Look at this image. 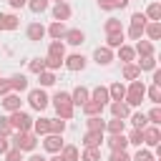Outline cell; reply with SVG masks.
Returning <instances> with one entry per match:
<instances>
[{
	"instance_id": "obj_1",
	"label": "cell",
	"mask_w": 161,
	"mask_h": 161,
	"mask_svg": "<svg viewBox=\"0 0 161 161\" xmlns=\"http://www.w3.org/2000/svg\"><path fill=\"white\" fill-rule=\"evenodd\" d=\"M53 103H55V111H58L60 118H70V116H73V101H70L68 93L58 91V93L53 96Z\"/></svg>"
},
{
	"instance_id": "obj_2",
	"label": "cell",
	"mask_w": 161,
	"mask_h": 161,
	"mask_svg": "<svg viewBox=\"0 0 161 161\" xmlns=\"http://www.w3.org/2000/svg\"><path fill=\"white\" fill-rule=\"evenodd\" d=\"M143 96H146V86H143L141 80H133V83H131V88H128V93H126L123 98L128 101V106H141Z\"/></svg>"
},
{
	"instance_id": "obj_3",
	"label": "cell",
	"mask_w": 161,
	"mask_h": 161,
	"mask_svg": "<svg viewBox=\"0 0 161 161\" xmlns=\"http://www.w3.org/2000/svg\"><path fill=\"white\" fill-rule=\"evenodd\" d=\"M8 121H10V126H13V128H18L20 133H23V131H30V126H33V118H30L28 113H23L20 108H18V111H13V116H10Z\"/></svg>"
},
{
	"instance_id": "obj_4",
	"label": "cell",
	"mask_w": 161,
	"mask_h": 161,
	"mask_svg": "<svg viewBox=\"0 0 161 161\" xmlns=\"http://www.w3.org/2000/svg\"><path fill=\"white\" fill-rule=\"evenodd\" d=\"M13 143H15V148H20V151H33L35 148V143H38V138L30 133V131H18V136L13 138Z\"/></svg>"
},
{
	"instance_id": "obj_5",
	"label": "cell",
	"mask_w": 161,
	"mask_h": 161,
	"mask_svg": "<svg viewBox=\"0 0 161 161\" xmlns=\"http://www.w3.org/2000/svg\"><path fill=\"white\" fill-rule=\"evenodd\" d=\"M28 101H30V106H33L35 111H43V108L48 106V96H45L43 91H30Z\"/></svg>"
},
{
	"instance_id": "obj_6",
	"label": "cell",
	"mask_w": 161,
	"mask_h": 161,
	"mask_svg": "<svg viewBox=\"0 0 161 161\" xmlns=\"http://www.w3.org/2000/svg\"><path fill=\"white\" fill-rule=\"evenodd\" d=\"M43 146L50 151V153H58L60 148H63V141H60V133H50V136H45V141H43Z\"/></svg>"
},
{
	"instance_id": "obj_7",
	"label": "cell",
	"mask_w": 161,
	"mask_h": 161,
	"mask_svg": "<svg viewBox=\"0 0 161 161\" xmlns=\"http://www.w3.org/2000/svg\"><path fill=\"white\" fill-rule=\"evenodd\" d=\"M101 141H103V131H88V133H86V138H83L86 148H98V146H101Z\"/></svg>"
},
{
	"instance_id": "obj_8",
	"label": "cell",
	"mask_w": 161,
	"mask_h": 161,
	"mask_svg": "<svg viewBox=\"0 0 161 161\" xmlns=\"http://www.w3.org/2000/svg\"><path fill=\"white\" fill-rule=\"evenodd\" d=\"M141 131H143V143H148V146H158L161 133H158L156 126H151V128H141Z\"/></svg>"
},
{
	"instance_id": "obj_9",
	"label": "cell",
	"mask_w": 161,
	"mask_h": 161,
	"mask_svg": "<svg viewBox=\"0 0 161 161\" xmlns=\"http://www.w3.org/2000/svg\"><path fill=\"white\" fill-rule=\"evenodd\" d=\"M126 143H128V138H126L123 133H113V136L108 138V146H111L113 151H123V148H126Z\"/></svg>"
},
{
	"instance_id": "obj_10",
	"label": "cell",
	"mask_w": 161,
	"mask_h": 161,
	"mask_svg": "<svg viewBox=\"0 0 161 161\" xmlns=\"http://www.w3.org/2000/svg\"><path fill=\"white\" fill-rule=\"evenodd\" d=\"M15 28H18V18L0 13V30H15Z\"/></svg>"
},
{
	"instance_id": "obj_11",
	"label": "cell",
	"mask_w": 161,
	"mask_h": 161,
	"mask_svg": "<svg viewBox=\"0 0 161 161\" xmlns=\"http://www.w3.org/2000/svg\"><path fill=\"white\" fill-rule=\"evenodd\" d=\"M53 18H55V20H65V18H70V8H68L65 3H58V5L53 8Z\"/></svg>"
},
{
	"instance_id": "obj_12",
	"label": "cell",
	"mask_w": 161,
	"mask_h": 161,
	"mask_svg": "<svg viewBox=\"0 0 161 161\" xmlns=\"http://www.w3.org/2000/svg\"><path fill=\"white\" fill-rule=\"evenodd\" d=\"M65 65H68L70 70H83V68H86V58H83V55H70V58L65 60Z\"/></svg>"
},
{
	"instance_id": "obj_13",
	"label": "cell",
	"mask_w": 161,
	"mask_h": 161,
	"mask_svg": "<svg viewBox=\"0 0 161 161\" xmlns=\"http://www.w3.org/2000/svg\"><path fill=\"white\" fill-rule=\"evenodd\" d=\"M75 106H83L86 101H88V88H83V86H78L75 91H73V98H70Z\"/></svg>"
},
{
	"instance_id": "obj_14",
	"label": "cell",
	"mask_w": 161,
	"mask_h": 161,
	"mask_svg": "<svg viewBox=\"0 0 161 161\" xmlns=\"http://www.w3.org/2000/svg\"><path fill=\"white\" fill-rule=\"evenodd\" d=\"M43 35H45V28H43L40 23H33V25L28 28V38H30V40H40Z\"/></svg>"
},
{
	"instance_id": "obj_15",
	"label": "cell",
	"mask_w": 161,
	"mask_h": 161,
	"mask_svg": "<svg viewBox=\"0 0 161 161\" xmlns=\"http://www.w3.org/2000/svg\"><path fill=\"white\" fill-rule=\"evenodd\" d=\"M3 106H5L8 111H18V108H20V98H18V96H13V93H5Z\"/></svg>"
},
{
	"instance_id": "obj_16",
	"label": "cell",
	"mask_w": 161,
	"mask_h": 161,
	"mask_svg": "<svg viewBox=\"0 0 161 161\" xmlns=\"http://www.w3.org/2000/svg\"><path fill=\"white\" fill-rule=\"evenodd\" d=\"M143 30L148 33L151 40H158V38H161V25H158V20H153L151 25H143Z\"/></svg>"
},
{
	"instance_id": "obj_17",
	"label": "cell",
	"mask_w": 161,
	"mask_h": 161,
	"mask_svg": "<svg viewBox=\"0 0 161 161\" xmlns=\"http://www.w3.org/2000/svg\"><path fill=\"white\" fill-rule=\"evenodd\" d=\"M65 40H68L70 45H80V43L86 40V35H83L80 30H68V33H65Z\"/></svg>"
},
{
	"instance_id": "obj_18",
	"label": "cell",
	"mask_w": 161,
	"mask_h": 161,
	"mask_svg": "<svg viewBox=\"0 0 161 161\" xmlns=\"http://www.w3.org/2000/svg\"><path fill=\"white\" fill-rule=\"evenodd\" d=\"M108 96H111L113 101H121V98L126 96V88H123V83H113V86L108 88Z\"/></svg>"
},
{
	"instance_id": "obj_19",
	"label": "cell",
	"mask_w": 161,
	"mask_h": 161,
	"mask_svg": "<svg viewBox=\"0 0 161 161\" xmlns=\"http://www.w3.org/2000/svg\"><path fill=\"white\" fill-rule=\"evenodd\" d=\"M111 113H113L116 118H126V116H128V106L121 103V101H116V103L111 106Z\"/></svg>"
},
{
	"instance_id": "obj_20",
	"label": "cell",
	"mask_w": 161,
	"mask_h": 161,
	"mask_svg": "<svg viewBox=\"0 0 161 161\" xmlns=\"http://www.w3.org/2000/svg\"><path fill=\"white\" fill-rule=\"evenodd\" d=\"M128 0H98V5L103 10H113V8H126Z\"/></svg>"
},
{
	"instance_id": "obj_21",
	"label": "cell",
	"mask_w": 161,
	"mask_h": 161,
	"mask_svg": "<svg viewBox=\"0 0 161 161\" xmlns=\"http://www.w3.org/2000/svg\"><path fill=\"white\" fill-rule=\"evenodd\" d=\"M106 33H108V35H113V33H123V30H121V20L108 18V20H106Z\"/></svg>"
},
{
	"instance_id": "obj_22",
	"label": "cell",
	"mask_w": 161,
	"mask_h": 161,
	"mask_svg": "<svg viewBox=\"0 0 161 161\" xmlns=\"http://www.w3.org/2000/svg\"><path fill=\"white\" fill-rule=\"evenodd\" d=\"M136 50L143 55V58H148V55H153V45L148 43V40H138V45H136Z\"/></svg>"
},
{
	"instance_id": "obj_23",
	"label": "cell",
	"mask_w": 161,
	"mask_h": 161,
	"mask_svg": "<svg viewBox=\"0 0 161 161\" xmlns=\"http://www.w3.org/2000/svg\"><path fill=\"white\" fill-rule=\"evenodd\" d=\"M96 60L106 65V63H111V60H113V55H111V50H108V48H98V50H96Z\"/></svg>"
},
{
	"instance_id": "obj_24",
	"label": "cell",
	"mask_w": 161,
	"mask_h": 161,
	"mask_svg": "<svg viewBox=\"0 0 161 161\" xmlns=\"http://www.w3.org/2000/svg\"><path fill=\"white\" fill-rule=\"evenodd\" d=\"M93 101L101 103V106H106V101H108V88H101V86H98V88L93 91Z\"/></svg>"
},
{
	"instance_id": "obj_25",
	"label": "cell",
	"mask_w": 161,
	"mask_h": 161,
	"mask_svg": "<svg viewBox=\"0 0 161 161\" xmlns=\"http://www.w3.org/2000/svg\"><path fill=\"white\" fill-rule=\"evenodd\" d=\"M83 111H86L88 116H96V113H101V111H103V106H101V103H96V101H86V103H83Z\"/></svg>"
},
{
	"instance_id": "obj_26",
	"label": "cell",
	"mask_w": 161,
	"mask_h": 161,
	"mask_svg": "<svg viewBox=\"0 0 161 161\" xmlns=\"http://www.w3.org/2000/svg\"><path fill=\"white\" fill-rule=\"evenodd\" d=\"M60 151H63L60 156H63L65 161H78V148H75V146H63Z\"/></svg>"
},
{
	"instance_id": "obj_27",
	"label": "cell",
	"mask_w": 161,
	"mask_h": 161,
	"mask_svg": "<svg viewBox=\"0 0 161 161\" xmlns=\"http://www.w3.org/2000/svg\"><path fill=\"white\" fill-rule=\"evenodd\" d=\"M48 33H50L53 38H63V35H65L68 30H65V25H63V23L58 20V23H53V25H50V30H48Z\"/></svg>"
},
{
	"instance_id": "obj_28",
	"label": "cell",
	"mask_w": 161,
	"mask_h": 161,
	"mask_svg": "<svg viewBox=\"0 0 161 161\" xmlns=\"http://www.w3.org/2000/svg\"><path fill=\"white\" fill-rule=\"evenodd\" d=\"M10 88H15V91H25V88H28V80H25L23 75H13V78H10Z\"/></svg>"
},
{
	"instance_id": "obj_29",
	"label": "cell",
	"mask_w": 161,
	"mask_h": 161,
	"mask_svg": "<svg viewBox=\"0 0 161 161\" xmlns=\"http://www.w3.org/2000/svg\"><path fill=\"white\" fill-rule=\"evenodd\" d=\"M103 128H106L103 118H98V116H91L88 118V131H103Z\"/></svg>"
},
{
	"instance_id": "obj_30",
	"label": "cell",
	"mask_w": 161,
	"mask_h": 161,
	"mask_svg": "<svg viewBox=\"0 0 161 161\" xmlns=\"http://www.w3.org/2000/svg\"><path fill=\"white\" fill-rule=\"evenodd\" d=\"M141 33H143V23H131V28H128V35H131L133 40H141Z\"/></svg>"
},
{
	"instance_id": "obj_31",
	"label": "cell",
	"mask_w": 161,
	"mask_h": 161,
	"mask_svg": "<svg viewBox=\"0 0 161 161\" xmlns=\"http://www.w3.org/2000/svg\"><path fill=\"white\" fill-rule=\"evenodd\" d=\"M50 55L63 60V55H65V48H63V43H58V40H55V43H50Z\"/></svg>"
},
{
	"instance_id": "obj_32",
	"label": "cell",
	"mask_w": 161,
	"mask_h": 161,
	"mask_svg": "<svg viewBox=\"0 0 161 161\" xmlns=\"http://www.w3.org/2000/svg\"><path fill=\"white\" fill-rule=\"evenodd\" d=\"M138 73H141L138 65H126V68H123V78H126V80H136Z\"/></svg>"
},
{
	"instance_id": "obj_33",
	"label": "cell",
	"mask_w": 161,
	"mask_h": 161,
	"mask_svg": "<svg viewBox=\"0 0 161 161\" xmlns=\"http://www.w3.org/2000/svg\"><path fill=\"white\" fill-rule=\"evenodd\" d=\"M48 123H50V131L48 133H63V128H65V123L60 118H48Z\"/></svg>"
},
{
	"instance_id": "obj_34",
	"label": "cell",
	"mask_w": 161,
	"mask_h": 161,
	"mask_svg": "<svg viewBox=\"0 0 161 161\" xmlns=\"http://www.w3.org/2000/svg\"><path fill=\"white\" fill-rule=\"evenodd\" d=\"M28 8H30L33 13H43V10L48 8V0H28Z\"/></svg>"
},
{
	"instance_id": "obj_35",
	"label": "cell",
	"mask_w": 161,
	"mask_h": 161,
	"mask_svg": "<svg viewBox=\"0 0 161 161\" xmlns=\"http://www.w3.org/2000/svg\"><path fill=\"white\" fill-rule=\"evenodd\" d=\"M146 15H148L151 20H158V18H161V5H158V3H151L148 10H146Z\"/></svg>"
},
{
	"instance_id": "obj_36",
	"label": "cell",
	"mask_w": 161,
	"mask_h": 161,
	"mask_svg": "<svg viewBox=\"0 0 161 161\" xmlns=\"http://www.w3.org/2000/svg\"><path fill=\"white\" fill-rule=\"evenodd\" d=\"M33 128H35V133H48L50 131V123H48V118H40V121L33 123Z\"/></svg>"
},
{
	"instance_id": "obj_37",
	"label": "cell",
	"mask_w": 161,
	"mask_h": 161,
	"mask_svg": "<svg viewBox=\"0 0 161 161\" xmlns=\"http://www.w3.org/2000/svg\"><path fill=\"white\" fill-rule=\"evenodd\" d=\"M106 128H108L111 133H123V118H113Z\"/></svg>"
},
{
	"instance_id": "obj_38",
	"label": "cell",
	"mask_w": 161,
	"mask_h": 161,
	"mask_svg": "<svg viewBox=\"0 0 161 161\" xmlns=\"http://www.w3.org/2000/svg\"><path fill=\"white\" fill-rule=\"evenodd\" d=\"M128 143L141 146V143H143V131H141V128H133V131H131V136H128Z\"/></svg>"
},
{
	"instance_id": "obj_39",
	"label": "cell",
	"mask_w": 161,
	"mask_h": 161,
	"mask_svg": "<svg viewBox=\"0 0 161 161\" xmlns=\"http://www.w3.org/2000/svg\"><path fill=\"white\" fill-rule=\"evenodd\" d=\"M108 45H111V48H121V45H123V33H113V35H108Z\"/></svg>"
},
{
	"instance_id": "obj_40",
	"label": "cell",
	"mask_w": 161,
	"mask_h": 161,
	"mask_svg": "<svg viewBox=\"0 0 161 161\" xmlns=\"http://www.w3.org/2000/svg\"><path fill=\"white\" fill-rule=\"evenodd\" d=\"M156 68V60L148 55V58H141V63H138V70H153Z\"/></svg>"
},
{
	"instance_id": "obj_41",
	"label": "cell",
	"mask_w": 161,
	"mask_h": 161,
	"mask_svg": "<svg viewBox=\"0 0 161 161\" xmlns=\"http://www.w3.org/2000/svg\"><path fill=\"white\" fill-rule=\"evenodd\" d=\"M5 161H23V151H20V148H10V151H5Z\"/></svg>"
},
{
	"instance_id": "obj_42",
	"label": "cell",
	"mask_w": 161,
	"mask_h": 161,
	"mask_svg": "<svg viewBox=\"0 0 161 161\" xmlns=\"http://www.w3.org/2000/svg\"><path fill=\"white\" fill-rule=\"evenodd\" d=\"M83 161H101V153H98V148H86V153H83Z\"/></svg>"
},
{
	"instance_id": "obj_43",
	"label": "cell",
	"mask_w": 161,
	"mask_h": 161,
	"mask_svg": "<svg viewBox=\"0 0 161 161\" xmlns=\"http://www.w3.org/2000/svg\"><path fill=\"white\" fill-rule=\"evenodd\" d=\"M131 121H133V126H136V128H146V121H148V118H146L143 113H133V118H131Z\"/></svg>"
},
{
	"instance_id": "obj_44",
	"label": "cell",
	"mask_w": 161,
	"mask_h": 161,
	"mask_svg": "<svg viewBox=\"0 0 161 161\" xmlns=\"http://www.w3.org/2000/svg\"><path fill=\"white\" fill-rule=\"evenodd\" d=\"M118 55H121V60H126V63H128V60L133 58V50H131V48H126V45H121V50H118Z\"/></svg>"
},
{
	"instance_id": "obj_45",
	"label": "cell",
	"mask_w": 161,
	"mask_h": 161,
	"mask_svg": "<svg viewBox=\"0 0 161 161\" xmlns=\"http://www.w3.org/2000/svg\"><path fill=\"white\" fill-rule=\"evenodd\" d=\"M30 70L33 73H43L45 70V60H30Z\"/></svg>"
},
{
	"instance_id": "obj_46",
	"label": "cell",
	"mask_w": 161,
	"mask_h": 161,
	"mask_svg": "<svg viewBox=\"0 0 161 161\" xmlns=\"http://www.w3.org/2000/svg\"><path fill=\"white\" fill-rule=\"evenodd\" d=\"M40 83H43V86H53V83H55V75L43 70V73H40Z\"/></svg>"
},
{
	"instance_id": "obj_47",
	"label": "cell",
	"mask_w": 161,
	"mask_h": 161,
	"mask_svg": "<svg viewBox=\"0 0 161 161\" xmlns=\"http://www.w3.org/2000/svg\"><path fill=\"white\" fill-rule=\"evenodd\" d=\"M148 98H151V101H153V103H158V101H161V88H158V86H156V83H153V88H151V91H148Z\"/></svg>"
},
{
	"instance_id": "obj_48",
	"label": "cell",
	"mask_w": 161,
	"mask_h": 161,
	"mask_svg": "<svg viewBox=\"0 0 161 161\" xmlns=\"http://www.w3.org/2000/svg\"><path fill=\"white\" fill-rule=\"evenodd\" d=\"M146 118H148V121H151L153 126H158V123H161V111H158V108H153V111H151V113H148Z\"/></svg>"
},
{
	"instance_id": "obj_49",
	"label": "cell",
	"mask_w": 161,
	"mask_h": 161,
	"mask_svg": "<svg viewBox=\"0 0 161 161\" xmlns=\"http://www.w3.org/2000/svg\"><path fill=\"white\" fill-rule=\"evenodd\" d=\"M13 131V126H10V121L8 118H0V136H8Z\"/></svg>"
},
{
	"instance_id": "obj_50",
	"label": "cell",
	"mask_w": 161,
	"mask_h": 161,
	"mask_svg": "<svg viewBox=\"0 0 161 161\" xmlns=\"http://www.w3.org/2000/svg\"><path fill=\"white\" fill-rule=\"evenodd\" d=\"M108 161H131V158H128V156H126V151H113V153H111V158H108Z\"/></svg>"
},
{
	"instance_id": "obj_51",
	"label": "cell",
	"mask_w": 161,
	"mask_h": 161,
	"mask_svg": "<svg viewBox=\"0 0 161 161\" xmlns=\"http://www.w3.org/2000/svg\"><path fill=\"white\" fill-rule=\"evenodd\" d=\"M60 58H53V55H48V60H45V68H60Z\"/></svg>"
},
{
	"instance_id": "obj_52",
	"label": "cell",
	"mask_w": 161,
	"mask_h": 161,
	"mask_svg": "<svg viewBox=\"0 0 161 161\" xmlns=\"http://www.w3.org/2000/svg\"><path fill=\"white\" fill-rule=\"evenodd\" d=\"M133 161H153V156H151V151H138Z\"/></svg>"
},
{
	"instance_id": "obj_53",
	"label": "cell",
	"mask_w": 161,
	"mask_h": 161,
	"mask_svg": "<svg viewBox=\"0 0 161 161\" xmlns=\"http://www.w3.org/2000/svg\"><path fill=\"white\" fill-rule=\"evenodd\" d=\"M10 93V80H0V96Z\"/></svg>"
},
{
	"instance_id": "obj_54",
	"label": "cell",
	"mask_w": 161,
	"mask_h": 161,
	"mask_svg": "<svg viewBox=\"0 0 161 161\" xmlns=\"http://www.w3.org/2000/svg\"><path fill=\"white\" fill-rule=\"evenodd\" d=\"M131 23H143V25H146V15H141V13H133Z\"/></svg>"
},
{
	"instance_id": "obj_55",
	"label": "cell",
	"mask_w": 161,
	"mask_h": 161,
	"mask_svg": "<svg viewBox=\"0 0 161 161\" xmlns=\"http://www.w3.org/2000/svg\"><path fill=\"white\" fill-rule=\"evenodd\" d=\"M5 151H8V138L0 136V153H5Z\"/></svg>"
},
{
	"instance_id": "obj_56",
	"label": "cell",
	"mask_w": 161,
	"mask_h": 161,
	"mask_svg": "<svg viewBox=\"0 0 161 161\" xmlns=\"http://www.w3.org/2000/svg\"><path fill=\"white\" fill-rule=\"evenodd\" d=\"M153 83L161 86V70H153Z\"/></svg>"
},
{
	"instance_id": "obj_57",
	"label": "cell",
	"mask_w": 161,
	"mask_h": 161,
	"mask_svg": "<svg viewBox=\"0 0 161 161\" xmlns=\"http://www.w3.org/2000/svg\"><path fill=\"white\" fill-rule=\"evenodd\" d=\"M25 3H28V0H10V5H13V8H23Z\"/></svg>"
},
{
	"instance_id": "obj_58",
	"label": "cell",
	"mask_w": 161,
	"mask_h": 161,
	"mask_svg": "<svg viewBox=\"0 0 161 161\" xmlns=\"http://www.w3.org/2000/svg\"><path fill=\"white\" fill-rule=\"evenodd\" d=\"M28 161H48V158H43V156H38V153H33V156H30Z\"/></svg>"
},
{
	"instance_id": "obj_59",
	"label": "cell",
	"mask_w": 161,
	"mask_h": 161,
	"mask_svg": "<svg viewBox=\"0 0 161 161\" xmlns=\"http://www.w3.org/2000/svg\"><path fill=\"white\" fill-rule=\"evenodd\" d=\"M50 161H65V158H63V156H53Z\"/></svg>"
},
{
	"instance_id": "obj_60",
	"label": "cell",
	"mask_w": 161,
	"mask_h": 161,
	"mask_svg": "<svg viewBox=\"0 0 161 161\" xmlns=\"http://www.w3.org/2000/svg\"><path fill=\"white\" fill-rule=\"evenodd\" d=\"M55 3H63V0H55Z\"/></svg>"
}]
</instances>
